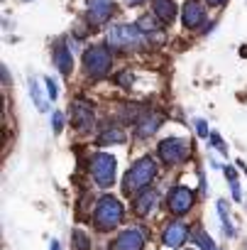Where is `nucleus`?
I'll use <instances>...</instances> for the list:
<instances>
[{"label":"nucleus","mask_w":247,"mask_h":250,"mask_svg":"<svg viewBox=\"0 0 247 250\" xmlns=\"http://www.w3.org/2000/svg\"><path fill=\"white\" fill-rule=\"evenodd\" d=\"M154 174H157V162L152 157H142L140 162H135L130 167V172L125 174V179H122V191L135 194L140 189H147L150 182L154 179Z\"/></svg>","instance_id":"nucleus-1"},{"label":"nucleus","mask_w":247,"mask_h":250,"mask_svg":"<svg viewBox=\"0 0 247 250\" xmlns=\"http://www.w3.org/2000/svg\"><path fill=\"white\" fill-rule=\"evenodd\" d=\"M150 42L147 32H142L137 25H115L108 32V44L120 47V49H137Z\"/></svg>","instance_id":"nucleus-2"},{"label":"nucleus","mask_w":247,"mask_h":250,"mask_svg":"<svg viewBox=\"0 0 247 250\" xmlns=\"http://www.w3.org/2000/svg\"><path fill=\"white\" fill-rule=\"evenodd\" d=\"M93 221H95V228L98 230H110L115 228L117 223H122V204L115 199V196H103L95 206V213H93Z\"/></svg>","instance_id":"nucleus-3"},{"label":"nucleus","mask_w":247,"mask_h":250,"mask_svg":"<svg viewBox=\"0 0 247 250\" xmlns=\"http://www.w3.org/2000/svg\"><path fill=\"white\" fill-rule=\"evenodd\" d=\"M83 64H86V74L93 79H100L110 71V52L108 47H91L83 54Z\"/></svg>","instance_id":"nucleus-4"},{"label":"nucleus","mask_w":247,"mask_h":250,"mask_svg":"<svg viewBox=\"0 0 247 250\" xmlns=\"http://www.w3.org/2000/svg\"><path fill=\"white\" fill-rule=\"evenodd\" d=\"M91 172H93V179L100 189L110 187L113 179H115V157L105 155V152H98L91 157Z\"/></svg>","instance_id":"nucleus-5"},{"label":"nucleus","mask_w":247,"mask_h":250,"mask_svg":"<svg viewBox=\"0 0 247 250\" xmlns=\"http://www.w3.org/2000/svg\"><path fill=\"white\" fill-rule=\"evenodd\" d=\"M159 157L164 165H181L189 157V143L181 138H167L159 143Z\"/></svg>","instance_id":"nucleus-6"},{"label":"nucleus","mask_w":247,"mask_h":250,"mask_svg":"<svg viewBox=\"0 0 247 250\" xmlns=\"http://www.w3.org/2000/svg\"><path fill=\"white\" fill-rule=\"evenodd\" d=\"M167 206H169V211H171L174 216L189 213L191 206H193V191H191L189 187H174V189L169 191V196H167Z\"/></svg>","instance_id":"nucleus-7"},{"label":"nucleus","mask_w":247,"mask_h":250,"mask_svg":"<svg viewBox=\"0 0 247 250\" xmlns=\"http://www.w3.org/2000/svg\"><path fill=\"white\" fill-rule=\"evenodd\" d=\"M110 250H145V233L137 230V228H128V230H122L113 248Z\"/></svg>","instance_id":"nucleus-8"},{"label":"nucleus","mask_w":247,"mask_h":250,"mask_svg":"<svg viewBox=\"0 0 247 250\" xmlns=\"http://www.w3.org/2000/svg\"><path fill=\"white\" fill-rule=\"evenodd\" d=\"M113 0H88V22L93 27L105 25L108 18L113 15Z\"/></svg>","instance_id":"nucleus-9"},{"label":"nucleus","mask_w":247,"mask_h":250,"mask_svg":"<svg viewBox=\"0 0 247 250\" xmlns=\"http://www.w3.org/2000/svg\"><path fill=\"white\" fill-rule=\"evenodd\" d=\"M186 238H189V228L179 221H174L164 228V245L167 248H181L186 243Z\"/></svg>","instance_id":"nucleus-10"},{"label":"nucleus","mask_w":247,"mask_h":250,"mask_svg":"<svg viewBox=\"0 0 247 250\" xmlns=\"http://www.w3.org/2000/svg\"><path fill=\"white\" fill-rule=\"evenodd\" d=\"M206 18V8L198 3V0H186V5H184V25L189 30H196Z\"/></svg>","instance_id":"nucleus-11"},{"label":"nucleus","mask_w":247,"mask_h":250,"mask_svg":"<svg viewBox=\"0 0 247 250\" xmlns=\"http://www.w3.org/2000/svg\"><path fill=\"white\" fill-rule=\"evenodd\" d=\"M74 125L76 128H88V125H93V110H91V105L88 103H83V101H78L76 105H74Z\"/></svg>","instance_id":"nucleus-12"},{"label":"nucleus","mask_w":247,"mask_h":250,"mask_svg":"<svg viewBox=\"0 0 247 250\" xmlns=\"http://www.w3.org/2000/svg\"><path fill=\"white\" fill-rule=\"evenodd\" d=\"M157 201H159V194H157L154 189H147V191H142V196L137 199L135 211H137L140 216H150V213L157 208Z\"/></svg>","instance_id":"nucleus-13"},{"label":"nucleus","mask_w":247,"mask_h":250,"mask_svg":"<svg viewBox=\"0 0 247 250\" xmlns=\"http://www.w3.org/2000/svg\"><path fill=\"white\" fill-rule=\"evenodd\" d=\"M152 8H154V15L162 20V22H171L176 18V5L174 0H152Z\"/></svg>","instance_id":"nucleus-14"},{"label":"nucleus","mask_w":247,"mask_h":250,"mask_svg":"<svg viewBox=\"0 0 247 250\" xmlns=\"http://www.w3.org/2000/svg\"><path fill=\"white\" fill-rule=\"evenodd\" d=\"M54 64L59 66V71L64 74V76H69L71 74V66H74V59H71V52L59 42L57 47H54Z\"/></svg>","instance_id":"nucleus-15"},{"label":"nucleus","mask_w":247,"mask_h":250,"mask_svg":"<svg viewBox=\"0 0 247 250\" xmlns=\"http://www.w3.org/2000/svg\"><path fill=\"white\" fill-rule=\"evenodd\" d=\"M159 125H162V118H159V115H147V118L140 123L137 133H140L142 138H147V135H154V133L159 130Z\"/></svg>","instance_id":"nucleus-16"},{"label":"nucleus","mask_w":247,"mask_h":250,"mask_svg":"<svg viewBox=\"0 0 247 250\" xmlns=\"http://www.w3.org/2000/svg\"><path fill=\"white\" fill-rule=\"evenodd\" d=\"M191 238L196 240V245L201 248V250H218V245L210 240V235H206V230L198 226V228H193V233H191Z\"/></svg>","instance_id":"nucleus-17"},{"label":"nucleus","mask_w":247,"mask_h":250,"mask_svg":"<svg viewBox=\"0 0 247 250\" xmlns=\"http://www.w3.org/2000/svg\"><path fill=\"white\" fill-rule=\"evenodd\" d=\"M218 213H220V221H223V233H225L228 238H232V235H235V230H232V226H230V216H228V201H225V199H220V201H218Z\"/></svg>","instance_id":"nucleus-18"},{"label":"nucleus","mask_w":247,"mask_h":250,"mask_svg":"<svg viewBox=\"0 0 247 250\" xmlns=\"http://www.w3.org/2000/svg\"><path fill=\"white\" fill-rule=\"evenodd\" d=\"M125 140V133L122 130H117V128H113V130H105L100 138H98V145H108V143H122Z\"/></svg>","instance_id":"nucleus-19"},{"label":"nucleus","mask_w":247,"mask_h":250,"mask_svg":"<svg viewBox=\"0 0 247 250\" xmlns=\"http://www.w3.org/2000/svg\"><path fill=\"white\" fill-rule=\"evenodd\" d=\"M30 93H32V98H35V105H37V110H47V101H44V96H42V91H39V86H37V81L35 79H30Z\"/></svg>","instance_id":"nucleus-20"},{"label":"nucleus","mask_w":247,"mask_h":250,"mask_svg":"<svg viewBox=\"0 0 247 250\" xmlns=\"http://www.w3.org/2000/svg\"><path fill=\"white\" fill-rule=\"evenodd\" d=\"M137 27H140L142 32H154V30H157V20H154V18H150V15H145V18H140Z\"/></svg>","instance_id":"nucleus-21"},{"label":"nucleus","mask_w":247,"mask_h":250,"mask_svg":"<svg viewBox=\"0 0 247 250\" xmlns=\"http://www.w3.org/2000/svg\"><path fill=\"white\" fill-rule=\"evenodd\" d=\"M74 240H76V250H88V238L81 230H74Z\"/></svg>","instance_id":"nucleus-22"},{"label":"nucleus","mask_w":247,"mask_h":250,"mask_svg":"<svg viewBox=\"0 0 247 250\" xmlns=\"http://www.w3.org/2000/svg\"><path fill=\"white\" fill-rule=\"evenodd\" d=\"M44 83H47V93H49V98L52 101H57V96H59V91H57V83H54V79H44Z\"/></svg>","instance_id":"nucleus-23"},{"label":"nucleus","mask_w":247,"mask_h":250,"mask_svg":"<svg viewBox=\"0 0 247 250\" xmlns=\"http://www.w3.org/2000/svg\"><path fill=\"white\" fill-rule=\"evenodd\" d=\"M208 138H210V143H213V147H215V150H220V152H225V155H228V147L223 145V140H220V135H218V133H210Z\"/></svg>","instance_id":"nucleus-24"},{"label":"nucleus","mask_w":247,"mask_h":250,"mask_svg":"<svg viewBox=\"0 0 247 250\" xmlns=\"http://www.w3.org/2000/svg\"><path fill=\"white\" fill-rule=\"evenodd\" d=\"M52 123H54V133H61V128H64V115L57 110L54 118H52Z\"/></svg>","instance_id":"nucleus-25"},{"label":"nucleus","mask_w":247,"mask_h":250,"mask_svg":"<svg viewBox=\"0 0 247 250\" xmlns=\"http://www.w3.org/2000/svg\"><path fill=\"white\" fill-rule=\"evenodd\" d=\"M196 133L201 135V138H208L210 133H208V125H206V120H196Z\"/></svg>","instance_id":"nucleus-26"},{"label":"nucleus","mask_w":247,"mask_h":250,"mask_svg":"<svg viewBox=\"0 0 247 250\" xmlns=\"http://www.w3.org/2000/svg\"><path fill=\"white\" fill-rule=\"evenodd\" d=\"M117 81H120V83H128V81H133V76L125 71V74H120V76H117Z\"/></svg>","instance_id":"nucleus-27"},{"label":"nucleus","mask_w":247,"mask_h":250,"mask_svg":"<svg viewBox=\"0 0 247 250\" xmlns=\"http://www.w3.org/2000/svg\"><path fill=\"white\" fill-rule=\"evenodd\" d=\"M208 5H223V3H228V0H206Z\"/></svg>","instance_id":"nucleus-28"},{"label":"nucleus","mask_w":247,"mask_h":250,"mask_svg":"<svg viewBox=\"0 0 247 250\" xmlns=\"http://www.w3.org/2000/svg\"><path fill=\"white\" fill-rule=\"evenodd\" d=\"M128 5H137V3H145V0H125Z\"/></svg>","instance_id":"nucleus-29"},{"label":"nucleus","mask_w":247,"mask_h":250,"mask_svg":"<svg viewBox=\"0 0 247 250\" xmlns=\"http://www.w3.org/2000/svg\"><path fill=\"white\" fill-rule=\"evenodd\" d=\"M49 250H59V243H57V240H52V248H49Z\"/></svg>","instance_id":"nucleus-30"}]
</instances>
